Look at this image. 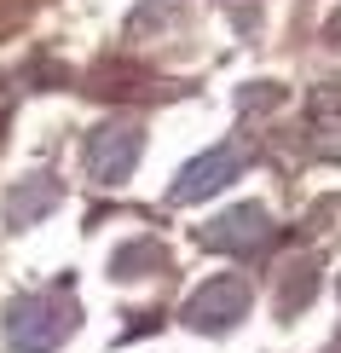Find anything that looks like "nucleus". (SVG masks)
<instances>
[{
	"instance_id": "f257e3e1",
	"label": "nucleus",
	"mask_w": 341,
	"mask_h": 353,
	"mask_svg": "<svg viewBox=\"0 0 341 353\" xmlns=\"http://www.w3.org/2000/svg\"><path fill=\"white\" fill-rule=\"evenodd\" d=\"M76 325H81V313L64 296H12L6 313H0L6 353H58Z\"/></svg>"
},
{
	"instance_id": "f03ea898",
	"label": "nucleus",
	"mask_w": 341,
	"mask_h": 353,
	"mask_svg": "<svg viewBox=\"0 0 341 353\" xmlns=\"http://www.w3.org/2000/svg\"><path fill=\"white\" fill-rule=\"evenodd\" d=\"M249 284L243 278H209L203 290H191V301L180 307V319H185V330H197V336H226L243 325V313H249Z\"/></svg>"
},
{
	"instance_id": "7ed1b4c3",
	"label": "nucleus",
	"mask_w": 341,
	"mask_h": 353,
	"mask_svg": "<svg viewBox=\"0 0 341 353\" xmlns=\"http://www.w3.org/2000/svg\"><path fill=\"white\" fill-rule=\"evenodd\" d=\"M139 157H145V134H139V128H133V122H105V128H93V134H87L81 163H87V180L122 185V180H133Z\"/></svg>"
},
{
	"instance_id": "20e7f679",
	"label": "nucleus",
	"mask_w": 341,
	"mask_h": 353,
	"mask_svg": "<svg viewBox=\"0 0 341 353\" xmlns=\"http://www.w3.org/2000/svg\"><path fill=\"white\" fill-rule=\"evenodd\" d=\"M237 174H243V157H237V145H214V151L191 157V163L174 174L168 203H203V197H214V191H226Z\"/></svg>"
},
{
	"instance_id": "39448f33",
	"label": "nucleus",
	"mask_w": 341,
	"mask_h": 353,
	"mask_svg": "<svg viewBox=\"0 0 341 353\" xmlns=\"http://www.w3.org/2000/svg\"><path fill=\"white\" fill-rule=\"evenodd\" d=\"M197 238H203V249H220V255H255V249H266V238H272V214H266L260 203H237V209H226L220 220H209Z\"/></svg>"
},
{
	"instance_id": "423d86ee",
	"label": "nucleus",
	"mask_w": 341,
	"mask_h": 353,
	"mask_svg": "<svg viewBox=\"0 0 341 353\" xmlns=\"http://www.w3.org/2000/svg\"><path fill=\"white\" fill-rule=\"evenodd\" d=\"M52 209H58V180H47V174H29L23 185L6 191V226H12V232L35 226V220L52 214Z\"/></svg>"
},
{
	"instance_id": "0eeeda50",
	"label": "nucleus",
	"mask_w": 341,
	"mask_h": 353,
	"mask_svg": "<svg viewBox=\"0 0 341 353\" xmlns=\"http://www.w3.org/2000/svg\"><path fill=\"white\" fill-rule=\"evenodd\" d=\"M156 261H162L156 243H127L110 255V278H145V272H156Z\"/></svg>"
}]
</instances>
